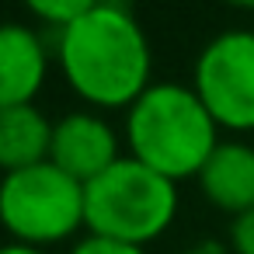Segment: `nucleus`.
Listing matches in <instances>:
<instances>
[{
	"instance_id": "obj_9",
	"label": "nucleus",
	"mask_w": 254,
	"mask_h": 254,
	"mask_svg": "<svg viewBox=\"0 0 254 254\" xmlns=\"http://www.w3.org/2000/svg\"><path fill=\"white\" fill-rule=\"evenodd\" d=\"M53 122L39 105L0 108V171L14 174L49 160Z\"/></svg>"
},
{
	"instance_id": "obj_8",
	"label": "nucleus",
	"mask_w": 254,
	"mask_h": 254,
	"mask_svg": "<svg viewBox=\"0 0 254 254\" xmlns=\"http://www.w3.org/2000/svg\"><path fill=\"white\" fill-rule=\"evenodd\" d=\"M195 181L205 202L230 219L254 209V146L244 139H219Z\"/></svg>"
},
{
	"instance_id": "obj_6",
	"label": "nucleus",
	"mask_w": 254,
	"mask_h": 254,
	"mask_svg": "<svg viewBox=\"0 0 254 254\" xmlns=\"http://www.w3.org/2000/svg\"><path fill=\"white\" fill-rule=\"evenodd\" d=\"M115 160H122V153H119V132H115V126L105 115L84 108V112H66L63 119L53 122L49 164H56L73 181L91 185Z\"/></svg>"
},
{
	"instance_id": "obj_5",
	"label": "nucleus",
	"mask_w": 254,
	"mask_h": 254,
	"mask_svg": "<svg viewBox=\"0 0 254 254\" xmlns=\"http://www.w3.org/2000/svg\"><path fill=\"white\" fill-rule=\"evenodd\" d=\"M191 87L212 122L230 132L254 129V32L216 35L195 60Z\"/></svg>"
},
{
	"instance_id": "obj_10",
	"label": "nucleus",
	"mask_w": 254,
	"mask_h": 254,
	"mask_svg": "<svg viewBox=\"0 0 254 254\" xmlns=\"http://www.w3.org/2000/svg\"><path fill=\"white\" fill-rule=\"evenodd\" d=\"M87 7H91V0H35V4H28V14H32L42 28H53V35H60V32L70 28Z\"/></svg>"
},
{
	"instance_id": "obj_3",
	"label": "nucleus",
	"mask_w": 254,
	"mask_h": 254,
	"mask_svg": "<svg viewBox=\"0 0 254 254\" xmlns=\"http://www.w3.org/2000/svg\"><path fill=\"white\" fill-rule=\"evenodd\" d=\"M178 216V185L136 157L115 160L101 178L84 185V223L87 233L146 247Z\"/></svg>"
},
{
	"instance_id": "obj_12",
	"label": "nucleus",
	"mask_w": 254,
	"mask_h": 254,
	"mask_svg": "<svg viewBox=\"0 0 254 254\" xmlns=\"http://www.w3.org/2000/svg\"><path fill=\"white\" fill-rule=\"evenodd\" d=\"M230 251L233 254H254V209L230 219Z\"/></svg>"
},
{
	"instance_id": "obj_1",
	"label": "nucleus",
	"mask_w": 254,
	"mask_h": 254,
	"mask_svg": "<svg viewBox=\"0 0 254 254\" xmlns=\"http://www.w3.org/2000/svg\"><path fill=\"white\" fill-rule=\"evenodd\" d=\"M56 63L70 91L91 112L132 108L153 84V53L139 18L126 4H98L56 35Z\"/></svg>"
},
{
	"instance_id": "obj_11",
	"label": "nucleus",
	"mask_w": 254,
	"mask_h": 254,
	"mask_svg": "<svg viewBox=\"0 0 254 254\" xmlns=\"http://www.w3.org/2000/svg\"><path fill=\"white\" fill-rule=\"evenodd\" d=\"M70 254H150L146 247H136V244H122V240H105V237H94V233H84Z\"/></svg>"
},
{
	"instance_id": "obj_13",
	"label": "nucleus",
	"mask_w": 254,
	"mask_h": 254,
	"mask_svg": "<svg viewBox=\"0 0 254 254\" xmlns=\"http://www.w3.org/2000/svg\"><path fill=\"white\" fill-rule=\"evenodd\" d=\"M185 254H233L230 251V244H223V240H212V237H205V240H195Z\"/></svg>"
},
{
	"instance_id": "obj_2",
	"label": "nucleus",
	"mask_w": 254,
	"mask_h": 254,
	"mask_svg": "<svg viewBox=\"0 0 254 254\" xmlns=\"http://www.w3.org/2000/svg\"><path fill=\"white\" fill-rule=\"evenodd\" d=\"M129 157L171 178H198L209 153L219 146V126L198 101L191 84L153 80L126 112Z\"/></svg>"
},
{
	"instance_id": "obj_7",
	"label": "nucleus",
	"mask_w": 254,
	"mask_h": 254,
	"mask_svg": "<svg viewBox=\"0 0 254 254\" xmlns=\"http://www.w3.org/2000/svg\"><path fill=\"white\" fill-rule=\"evenodd\" d=\"M49 73V49L39 28L0 21V108L35 105Z\"/></svg>"
},
{
	"instance_id": "obj_4",
	"label": "nucleus",
	"mask_w": 254,
	"mask_h": 254,
	"mask_svg": "<svg viewBox=\"0 0 254 254\" xmlns=\"http://www.w3.org/2000/svg\"><path fill=\"white\" fill-rule=\"evenodd\" d=\"M0 226L14 244L42 247L63 244L87 230L84 185L63 174L56 164H35L0 178Z\"/></svg>"
},
{
	"instance_id": "obj_14",
	"label": "nucleus",
	"mask_w": 254,
	"mask_h": 254,
	"mask_svg": "<svg viewBox=\"0 0 254 254\" xmlns=\"http://www.w3.org/2000/svg\"><path fill=\"white\" fill-rule=\"evenodd\" d=\"M0 254H49V251H42V247H28V244H0Z\"/></svg>"
}]
</instances>
